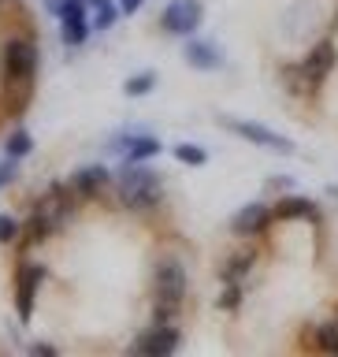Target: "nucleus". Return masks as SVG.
<instances>
[{"label":"nucleus","instance_id":"20e7f679","mask_svg":"<svg viewBox=\"0 0 338 357\" xmlns=\"http://www.w3.org/2000/svg\"><path fill=\"white\" fill-rule=\"evenodd\" d=\"M335 60H338V49L335 41H320L301 63L294 67H283V78H286V89L294 97H312L316 89L323 86V78L335 71Z\"/></svg>","mask_w":338,"mask_h":357},{"label":"nucleus","instance_id":"f03ea898","mask_svg":"<svg viewBox=\"0 0 338 357\" xmlns=\"http://www.w3.org/2000/svg\"><path fill=\"white\" fill-rule=\"evenodd\" d=\"M116 197L127 212H153L164 201V175L145 164H123L116 178Z\"/></svg>","mask_w":338,"mask_h":357},{"label":"nucleus","instance_id":"7ed1b4c3","mask_svg":"<svg viewBox=\"0 0 338 357\" xmlns=\"http://www.w3.org/2000/svg\"><path fill=\"white\" fill-rule=\"evenodd\" d=\"M186 268L183 261L175 257H160L153 268V294H156V317L153 324H175V317L183 312V301H186Z\"/></svg>","mask_w":338,"mask_h":357},{"label":"nucleus","instance_id":"39448f33","mask_svg":"<svg viewBox=\"0 0 338 357\" xmlns=\"http://www.w3.org/2000/svg\"><path fill=\"white\" fill-rule=\"evenodd\" d=\"M4 78L8 86H30L33 75H38V45L30 38H11L4 45Z\"/></svg>","mask_w":338,"mask_h":357},{"label":"nucleus","instance_id":"5701e85b","mask_svg":"<svg viewBox=\"0 0 338 357\" xmlns=\"http://www.w3.org/2000/svg\"><path fill=\"white\" fill-rule=\"evenodd\" d=\"M216 305H220V309H238V305H242V283H223Z\"/></svg>","mask_w":338,"mask_h":357},{"label":"nucleus","instance_id":"bb28decb","mask_svg":"<svg viewBox=\"0 0 338 357\" xmlns=\"http://www.w3.org/2000/svg\"><path fill=\"white\" fill-rule=\"evenodd\" d=\"M60 8H63V0H45V11L56 15V19H60Z\"/></svg>","mask_w":338,"mask_h":357},{"label":"nucleus","instance_id":"9d476101","mask_svg":"<svg viewBox=\"0 0 338 357\" xmlns=\"http://www.w3.org/2000/svg\"><path fill=\"white\" fill-rule=\"evenodd\" d=\"M45 264L38 261H26V264H19V272H15V312H19V320L22 324H30L33 317V301H38V287L45 283Z\"/></svg>","mask_w":338,"mask_h":357},{"label":"nucleus","instance_id":"a878e982","mask_svg":"<svg viewBox=\"0 0 338 357\" xmlns=\"http://www.w3.org/2000/svg\"><path fill=\"white\" fill-rule=\"evenodd\" d=\"M141 4H145V0H119V8L127 11V15H134V11H138Z\"/></svg>","mask_w":338,"mask_h":357},{"label":"nucleus","instance_id":"f8f14e48","mask_svg":"<svg viewBox=\"0 0 338 357\" xmlns=\"http://www.w3.org/2000/svg\"><path fill=\"white\" fill-rule=\"evenodd\" d=\"M275 220V205H264V201H249V205H242L234 212L231 220V231L238 234V238H256V234L268 231V223Z\"/></svg>","mask_w":338,"mask_h":357},{"label":"nucleus","instance_id":"393cba45","mask_svg":"<svg viewBox=\"0 0 338 357\" xmlns=\"http://www.w3.org/2000/svg\"><path fill=\"white\" fill-rule=\"evenodd\" d=\"M30 354H33V357H52V354H56V346H52V342H33V346H30Z\"/></svg>","mask_w":338,"mask_h":357},{"label":"nucleus","instance_id":"6e6552de","mask_svg":"<svg viewBox=\"0 0 338 357\" xmlns=\"http://www.w3.org/2000/svg\"><path fill=\"white\" fill-rule=\"evenodd\" d=\"M93 33V19H89V0H63L60 8V41L67 49H82Z\"/></svg>","mask_w":338,"mask_h":357},{"label":"nucleus","instance_id":"412c9836","mask_svg":"<svg viewBox=\"0 0 338 357\" xmlns=\"http://www.w3.org/2000/svg\"><path fill=\"white\" fill-rule=\"evenodd\" d=\"M153 86H156V71H138V75H130L127 82H123V93L127 97H145Z\"/></svg>","mask_w":338,"mask_h":357},{"label":"nucleus","instance_id":"a211bd4d","mask_svg":"<svg viewBox=\"0 0 338 357\" xmlns=\"http://www.w3.org/2000/svg\"><path fill=\"white\" fill-rule=\"evenodd\" d=\"M30 153H33L30 130H26V127H15V130L8 134V142H4V156H11V160H26Z\"/></svg>","mask_w":338,"mask_h":357},{"label":"nucleus","instance_id":"f257e3e1","mask_svg":"<svg viewBox=\"0 0 338 357\" xmlns=\"http://www.w3.org/2000/svg\"><path fill=\"white\" fill-rule=\"evenodd\" d=\"M75 190L71 183H52L45 194L38 197V205H33V216L26 223V242H45L49 234L56 231H63L67 227V220L75 216Z\"/></svg>","mask_w":338,"mask_h":357},{"label":"nucleus","instance_id":"423d86ee","mask_svg":"<svg viewBox=\"0 0 338 357\" xmlns=\"http://www.w3.org/2000/svg\"><path fill=\"white\" fill-rule=\"evenodd\" d=\"M160 149H164L160 138L141 134V130H119V134H112V138H108V153L119 156L123 164H145V160H153Z\"/></svg>","mask_w":338,"mask_h":357},{"label":"nucleus","instance_id":"4be33fe9","mask_svg":"<svg viewBox=\"0 0 338 357\" xmlns=\"http://www.w3.org/2000/svg\"><path fill=\"white\" fill-rule=\"evenodd\" d=\"M22 234V223L15 216H8V212H0V245H11Z\"/></svg>","mask_w":338,"mask_h":357},{"label":"nucleus","instance_id":"f3484780","mask_svg":"<svg viewBox=\"0 0 338 357\" xmlns=\"http://www.w3.org/2000/svg\"><path fill=\"white\" fill-rule=\"evenodd\" d=\"M89 11H93V30L105 33V30L116 26V19H119L123 8L116 4V0H89Z\"/></svg>","mask_w":338,"mask_h":357},{"label":"nucleus","instance_id":"ddd939ff","mask_svg":"<svg viewBox=\"0 0 338 357\" xmlns=\"http://www.w3.org/2000/svg\"><path fill=\"white\" fill-rule=\"evenodd\" d=\"M183 56H186V63L194 67V71H223V49L216 41H205V38H186V49H183Z\"/></svg>","mask_w":338,"mask_h":357},{"label":"nucleus","instance_id":"aec40b11","mask_svg":"<svg viewBox=\"0 0 338 357\" xmlns=\"http://www.w3.org/2000/svg\"><path fill=\"white\" fill-rule=\"evenodd\" d=\"M312 346L323 354H338V320H328V324H320L316 335H312Z\"/></svg>","mask_w":338,"mask_h":357},{"label":"nucleus","instance_id":"b1692460","mask_svg":"<svg viewBox=\"0 0 338 357\" xmlns=\"http://www.w3.org/2000/svg\"><path fill=\"white\" fill-rule=\"evenodd\" d=\"M15 178H19V160H11V156H4V160H0V190L11 186Z\"/></svg>","mask_w":338,"mask_h":357},{"label":"nucleus","instance_id":"6ab92c4d","mask_svg":"<svg viewBox=\"0 0 338 357\" xmlns=\"http://www.w3.org/2000/svg\"><path fill=\"white\" fill-rule=\"evenodd\" d=\"M175 160L190 164V167H201V164H208V149L205 145H194V142H178L175 145Z\"/></svg>","mask_w":338,"mask_h":357},{"label":"nucleus","instance_id":"1a4fd4ad","mask_svg":"<svg viewBox=\"0 0 338 357\" xmlns=\"http://www.w3.org/2000/svg\"><path fill=\"white\" fill-rule=\"evenodd\" d=\"M220 123L231 134H238L242 142H253V145H261V149H272V153H283V156L294 153V142H290L286 134L264 127V123H249V119H220Z\"/></svg>","mask_w":338,"mask_h":357},{"label":"nucleus","instance_id":"0eeeda50","mask_svg":"<svg viewBox=\"0 0 338 357\" xmlns=\"http://www.w3.org/2000/svg\"><path fill=\"white\" fill-rule=\"evenodd\" d=\"M201 22H205V4L201 0H171L160 11V26L171 38H194L201 30Z\"/></svg>","mask_w":338,"mask_h":357},{"label":"nucleus","instance_id":"dca6fc26","mask_svg":"<svg viewBox=\"0 0 338 357\" xmlns=\"http://www.w3.org/2000/svg\"><path fill=\"white\" fill-rule=\"evenodd\" d=\"M253 264H256V253L253 250H242V253H234V257L223 261L220 279H223V283H242V279L253 272Z\"/></svg>","mask_w":338,"mask_h":357},{"label":"nucleus","instance_id":"4468645a","mask_svg":"<svg viewBox=\"0 0 338 357\" xmlns=\"http://www.w3.org/2000/svg\"><path fill=\"white\" fill-rule=\"evenodd\" d=\"M108 183H112V172L105 164H89V167H82V172L71 175V190L78 197H97Z\"/></svg>","mask_w":338,"mask_h":357},{"label":"nucleus","instance_id":"2eb2a0df","mask_svg":"<svg viewBox=\"0 0 338 357\" xmlns=\"http://www.w3.org/2000/svg\"><path fill=\"white\" fill-rule=\"evenodd\" d=\"M275 220H312L316 223L320 208H316V201H309V197H283L275 205Z\"/></svg>","mask_w":338,"mask_h":357},{"label":"nucleus","instance_id":"9b49d317","mask_svg":"<svg viewBox=\"0 0 338 357\" xmlns=\"http://www.w3.org/2000/svg\"><path fill=\"white\" fill-rule=\"evenodd\" d=\"M183 346V331L175 324H153L145 335L130 342V354H145V357H167Z\"/></svg>","mask_w":338,"mask_h":357}]
</instances>
